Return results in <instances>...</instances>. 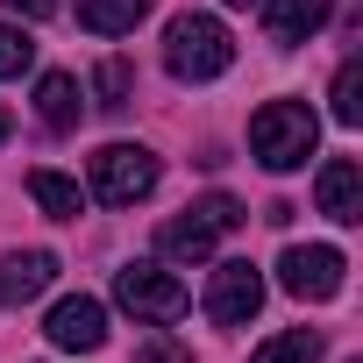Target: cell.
Instances as JSON below:
<instances>
[{"label": "cell", "mask_w": 363, "mask_h": 363, "mask_svg": "<svg viewBox=\"0 0 363 363\" xmlns=\"http://www.w3.org/2000/svg\"><path fill=\"white\" fill-rule=\"evenodd\" d=\"M164 65H171V79L207 86V79H221V72L235 65V43H228V29H221L214 15H178V22L164 29Z\"/></svg>", "instance_id": "cell-2"}, {"label": "cell", "mask_w": 363, "mask_h": 363, "mask_svg": "<svg viewBox=\"0 0 363 363\" xmlns=\"http://www.w3.org/2000/svg\"><path fill=\"white\" fill-rule=\"evenodd\" d=\"M257 306H264V271L257 264H214V285H207V320H221V328H242V320H257Z\"/></svg>", "instance_id": "cell-6"}, {"label": "cell", "mask_w": 363, "mask_h": 363, "mask_svg": "<svg viewBox=\"0 0 363 363\" xmlns=\"http://www.w3.org/2000/svg\"><path fill=\"white\" fill-rule=\"evenodd\" d=\"M0 143H8V107H0Z\"/></svg>", "instance_id": "cell-21"}, {"label": "cell", "mask_w": 363, "mask_h": 363, "mask_svg": "<svg viewBox=\"0 0 363 363\" xmlns=\"http://www.w3.org/2000/svg\"><path fill=\"white\" fill-rule=\"evenodd\" d=\"M50 278H57V257H50V250H15V257H0V306L36 299Z\"/></svg>", "instance_id": "cell-9"}, {"label": "cell", "mask_w": 363, "mask_h": 363, "mask_svg": "<svg viewBox=\"0 0 363 363\" xmlns=\"http://www.w3.org/2000/svg\"><path fill=\"white\" fill-rule=\"evenodd\" d=\"M335 121H342V128L363 121V65H356V57H342V72H335Z\"/></svg>", "instance_id": "cell-16"}, {"label": "cell", "mask_w": 363, "mask_h": 363, "mask_svg": "<svg viewBox=\"0 0 363 363\" xmlns=\"http://www.w3.org/2000/svg\"><path fill=\"white\" fill-rule=\"evenodd\" d=\"M214 235H221V228H214L200 207H186V221H164V228H157V250L178 257V264H207V257H214Z\"/></svg>", "instance_id": "cell-11"}, {"label": "cell", "mask_w": 363, "mask_h": 363, "mask_svg": "<svg viewBox=\"0 0 363 363\" xmlns=\"http://www.w3.org/2000/svg\"><path fill=\"white\" fill-rule=\"evenodd\" d=\"M114 299L135 313V320H178L193 299H186V285H178L164 264H121L114 271Z\"/></svg>", "instance_id": "cell-4"}, {"label": "cell", "mask_w": 363, "mask_h": 363, "mask_svg": "<svg viewBox=\"0 0 363 363\" xmlns=\"http://www.w3.org/2000/svg\"><path fill=\"white\" fill-rule=\"evenodd\" d=\"M43 335H50L57 349H72V356H93V349L107 342V306H100V299H86V292H72V299H57V306H50Z\"/></svg>", "instance_id": "cell-7"}, {"label": "cell", "mask_w": 363, "mask_h": 363, "mask_svg": "<svg viewBox=\"0 0 363 363\" xmlns=\"http://www.w3.org/2000/svg\"><path fill=\"white\" fill-rule=\"evenodd\" d=\"M320 214L328 221H363V164L356 157H328L320 164Z\"/></svg>", "instance_id": "cell-8"}, {"label": "cell", "mask_w": 363, "mask_h": 363, "mask_svg": "<svg viewBox=\"0 0 363 363\" xmlns=\"http://www.w3.org/2000/svg\"><path fill=\"white\" fill-rule=\"evenodd\" d=\"M143 363H186V356H178V349H164V342H150V349H143Z\"/></svg>", "instance_id": "cell-20"}, {"label": "cell", "mask_w": 363, "mask_h": 363, "mask_svg": "<svg viewBox=\"0 0 363 363\" xmlns=\"http://www.w3.org/2000/svg\"><path fill=\"white\" fill-rule=\"evenodd\" d=\"M36 114H43V128H57V135H72L79 128V79L72 72H43V86H36Z\"/></svg>", "instance_id": "cell-12"}, {"label": "cell", "mask_w": 363, "mask_h": 363, "mask_svg": "<svg viewBox=\"0 0 363 363\" xmlns=\"http://www.w3.org/2000/svg\"><path fill=\"white\" fill-rule=\"evenodd\" d=\"M313 143H320V121H313L306 100H264L250 114V150H257L264 171H299L313 157Z\"/></svg>", "instance_id": "cell-1"}, {"label": "cell", "mask_w": 363, "mask_h": 363, "mask_svg": "<svg viewBox=\"0 0 363 363\" xmlns=\"http://www.w3.org/2000/svg\"><path fill=\"white\" fill-rule=\"evenodd\" d=\"M228 8H250V0H228Z\"/></svg>", "instance_id": "cell-22"}, {"label": "cell", "mask_w": 363, "mask_h": 363, "mask_svg": "<svg viewBox=\"0 0 363 363\" xmlns=\"http://www.w3.org/2000/svg\"><path fill=\"white\" fill-rule=\"evenodd\" d=\"M93 193H100L107 207H135V200H150V193H157V157L135 150V143H107V150L93 157Z\"/></svg>", "instance_id": "cell-3"}, {"label": "cell", "mask_w": 363, "mask_h": 363, "mask_svg": "<svg viewBox=\"0 0 363 363\" xmlns=\"http://www.w3.org/2000/svg\"><path fill=\"white\" fill-rule=\"evenodd\" d=\"M143 15H150V0H79V29L93 36H128Z\"/></svg>", "instance_id": "cell-14"}, {"label": "cell", "mask_w": 363, "mask_h": 363, "mask_svg": "<svg viewBox=\"0 0 363 363\" xmlns=\"http://www.w3.org/2000/svg\"><path fill=\"white\" fill-rule=\"evenodd\" d=\"M250 363H320V335H313V328H285V335H271Z\"/></svg>", "instance_id": "cell-15"}, {"label": "cell", "mask_w": 363, "mask_h": 363, "mask_svg": "<svg viewBox=\"0 0 363 363\" xmlns=\"http://www.w3.org/2000/svg\"><path fill=\"white\" fill-rule=\"evenodd\" d=\"M342 250H328V242H292L285 257H278V285L292 292V299H335L342 292Z\"/></svg>", "instance_id": "cell-5"}, {"label": "cell", "mask_w": 363, "mask_h": 363, "mask_svg": "<svg viewBox=\"0 0 363 363\" xmlns=\"http://www.w3.org/2000/svg\"><path fill=\"white\" fill-rule=\"evenodd\" d=\"M93 86H100V107H107V114H121V107H128V93H135V72H128V57H107Z\"/></svg>", "instance_id": "cell-17"}, {"label": "cell", "mask_w": 363, "mask_h": 363, "mask_svg": "<svg viewBox=\"0 0 363 363\" xmlns=\"http://www.w3.org/2000/svg\"><path fill=\"white\" fill-rule=\"evenodd\" d=\"M36 65V43L22 36V29H8V22H0V79H22Z\"/></svg>", "instance_id": "cell-18"}, {"label": "cell", "mask_w": 363, "mask_h": 363, "mask_svg": "<svg viewBox=\"0 0 363 363\" xmlns=\"http://www.w3.org/2000/svg\"><path fill=\"white\" fill-rule=\"evenodd\" d=\"M29 200H36L50 221H79V214H86L79 178H65V171H29Z\"/></svg>", "instance_id": "cell-13"}, {"label": "cell", "mask_w": 363, "mask_h": 363, "mask_svg": "<svg viewBox=\"0 0 363 363\" xmlns=\"http://www.w3.org/2000/svg\"><path fill=\"white\" fill-rule=\"evenodd\" d=\"M320 22H328V0H271V8H264V36H271L278 50L306 43Z\"/></svg>", "instance_id": "cell-10"}, {"label": "cell", "mask_w": 363, "mask_h": 363, "mask_svg": "<svg viewBox=\"0 0 363 363\" xmlns=\"http://www.w3.org/2000/svg\"><path fill=\"white\" fill-rule=\"evenodd\" d=\"M8 15H22V22H50L57 15V0H0Z\"/></svg>", "instance_id": "cell-19"}]
</instances>
